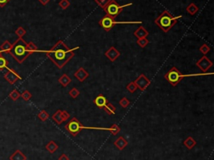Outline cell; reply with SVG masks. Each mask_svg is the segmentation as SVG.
I'll list each match as a JSON object with an SVG mask.
<instances>
[{
	"instance_id": "1",
	"label": "cell",
	"mask_w": 214,
	"mask_h": 160,
	"mask_svg": "<svg viewBox=\"0 0 214 160\" xmlns=\"http://www.w3.org/2000/svg\"><path fill=\"white\" fill-rule=\"evenodd\" d=\"M79 49L80 46L70 49L63 40H59L50 50H45V53L59 69H62L75 56V51Z\"/></svg>"
},
{
	"instance_id": "2",
	"label": "cell",
	"mask_w": 214,
	"mask_h": 160,
	"mask_svg": "<svg viewBox=\"0 0 214 160\" xmlns=\"http://www.w3.org/2000/svg\"><path fill=\"white\" fill-rule=\"evenodd\" d=\"M182 18V15L173 16L169 11L165 10L155 19V24L165 33H167Z\"/></svg>"
},
{
	"instance_id": "3",
	"label": "cell",
	"mask_w": 214,
	"mask_h": 160,
	"mask_svg": "<svg viewBox=\"0 0 214 160\" xmlns=\"http://www.w3.org/2000/svg\"><path fill=\"white\" fill-rule=\"evenodd\" d=\"M9 53L19 63H23L29 55H31L28 50L27 43L22 38H19V40L13 44L12 49Z\"/></svg>"
},
{
	"instance_id": "4",
	"label": "cell",
	"mask_w": 214,
	"mask_h": 160,
	"mask_svg": "<svg viewBox=\"0 0 214 160\" xmlns=\"http://www.w3.org/2000/svg\"><path fill=\"white\" fill-rule=\"evenodd\" d=\"M207 75L206 73L204 74H182L178 70L176 66H173L170 69L169 71H167L164 75V78L168 81V82L172 86H176L177 84L183 80V78L188 77V76H197V75Z\"/></svg>"
},
{
	"instance_id": "5",
	"label": "cell",
	"mask_w": 214,
	"mask_h": 160,
	"mask_svg": "<svg viewBox=\"0 0 214 160\" xmlns=\"http://www.w3.org/2000/svg\"><path fill=\"white\" fill-rule=\"evenodd\" d=\"M141 24L142 21H115V19L109 17L108 15H105L99 21V25L105 30V31H110L112 28L114 27L115 25H137Z\"/></svg>"
},
{
	"instance_id": "6",
	"label": "cell",
	"mask_w": 214,
	"mask_h": 160,
	"mask_svg": "<svg viewBox=\"0 0 214 160\" xmlns=\"http://www.w3.org/2000/svg\"><path fill=\"white\" fill-rule=\"evenodd\" d=\"M132 3H129L127 4L124 5H120L115 0H110L108 4L105 6V8H104L105 12L106 13V15H108L109 17L112 18V19H115L119 15V14L122 12L123 8L126 7H129V6H131Z\"/></svg>"
},
{
	"instance_id": "7",
	"label": "cell",
	"mask_w": 214,
	"mask_h": 160,
	"mask_svg": "<svg viewBox=\"0 0 214 160\" xmlns=\"http://www.w3.org/2000/svg\"><path fill=\"white\" fill-rule=\"evenodd\" d=\"M85 128L86 127L83 126L76 118H71L70 122L65 127V130L68 131L73 137L77 136L78 133H80V131L82 130V129H85Z\"/></svg>"
},
{
	"instance_id": "8",
	"label": "cell",
	"mask_w": 214,
	"mask_h": 160,
	"mask_svg": "<svg viewBox=\"0 0 214 160\" xmlns=\"http://www.w3.org/2000/svg\"><path fill=\"white\" fill-rule=\"evenodd\" d=\"M135 84L136 85L137 88L142 91H144L150 85H151V80L145 75V74H141L138 77L134 80Z\"/></svg>"
},
{
	"instance_id": "9",
	"label": "cell",
	"mask_w": 214,
	"mask_h": 160,
	"mask_svg": "<svg viewBox=\"0 0 214 160\" xmlns=\"http://www.w3.org/2000/svg\"><path fill=\"white\" fill-rule=\"evenodd\" d=\"M196 65L202 70V72L206 73L212 66V62L206 55H203L200 60H197Z\"/></svg>"
},
{
	"instance_id": "10",
	"label": "cell",
	"mask_w": 214,
	"mask_h": 160,
	"mask_svg": "<svg viewBox=\"0 0 214 160\" xmlns=\"http://www.w3.org/2000/svg\"><path fill=\"white\" fill-rule=\"evenodd\" d=\"M7 69L8 71L5 73L3 76H4V79L7 80L8 82L10 83V84H14L18 80L22 79V77L16 71H14L13 70H11L9 68H7Z\"/></svg>"
},
{
	"instance_id": "11",
	"label": "cell",
	"mask_w": 214,
	"mask_h": 160,
	"mask_svg": "<svg viewBox=\"0 0 214 160\" xmlns=\"http://www.w3.org/2000/svg\"><path fill=\"white\" fill-rule=\"evenodd\" d=\"M105 57L108 58L111 62H114L115 60H116L117 58L120 55V53L115 49V47H114V46H110L109 50H106L105 52Z\"/></svg>"
},
{
	"instance_id": "12",
	"label": "cell",
	"mask_w": 214,
	"mask_h": 160,
	"mask_svg": "<svg viewBox=\"0 0 214 160\" xmlns=\"http://www.w3.org/2000/svg\"><path fill=\"white\" fill-rule=\"evenodd\" d=\"M74 75H75V77L78 80H80V82H83V81H85V80L89 77L90 74H89V72H88L87 70H85L83 67H80L76 71H75Z\"/></svg>"
},
{
	"instance_id": "13",
	"label": "cell",
	"mask_w": 214,
	"mask_h": 160,
	"mask_svg": "<svg viewBox=\"0 0 214 160\" xmlns=\"http://www.w3.org/2000/svg\"><path fill=\"white\" fill-rule=\"evenodd\" d=\"M107 102H108V101H107L106 97H105V96L101 95V94L97 96V97H95V100H94V103H95V105L98 108H100V109L104 108Z\"/></svg>"
},
{
	"instance_id": "14",
	"label": "cell",
	"mask_w": 214,
	"mask_h": 160,
	"mask_svg": "<svg viewBox=\"0 0 214 160\" xmlns=\"http://www.w3.org/2000/svg\"><path fill=\"white\" fill-rule=\"evenodd\" d=\"M114 144L119 150H123V149L128 145V142H127V140L125 139L124 137L120 136V137H119V138H117L116 140L115 141Z\"/></svg>"
},
{
	"instance_id": "15",
	"label": "cell",
	"mask_w": 214,
	"mask_h": 160,
	"mask_svg": "<svg viewBox=\"0 0 214 160\" xmlns=\"http://www.w3.org/2000/svg\"><path fill=\"white\" fill-rule=\"evenodd\" d=\"M134 35L138 39H142V38H147L149 35V32L145 29L143 26H140L136 31L134 32Z\"/></svg>"
},
{
	"instance_id": "16",
	"label": "cell",
	"mask_w": 214,
	"mask_h": 160,
	"mask_svg": "<svg viewBox=\"0 0 214 160\" xmlns=\"http://www.w3.org/2000/svg\"><path fill=\"white\" fill-rule=\"evenodd\" d=\"M71 78L67 75V74H63L60 78H59V83L63 87H66L71 83Z\"/></svg>"
},
{
	"instance_id": "17",
	"label": "cell",
	"mask_w": 214,
	"mask_h": 160,
	"mask_svg": "<svg viewBox=\"0 0 214 160\" xmlns=\"http://www.w3.org/2000/svg\"><path fill=\"white\" fill-rule=\"evenodd\" d=\"M9 160H27V157L20 150H16L10 156Z\"/></svg>"
},
{
	"instance_id": "18",
	"label": "cell",
	"mask_w": 214,
	"mask_h": 160,
	"mask_svg": "<svg viewBox=\"0 0 214 160\" xmlns=\"http://www.w3.org/2000/svg\"><path fill=\"white\" fill-rule=\"evenodd\" d=\"M52 119L55 121V123H57V124H59V125H60L61 123H64V121H63V118H62V111L60 110V109L56 111V112L55 113V114H53Z\"/></svg>"
},
{
	"instance_id": "19",
	"label": "cell",
	"mask_w": 214,
	"mask_h": 160,
	"mask_svg": "<svg viewBox=\"0 0 214 160\" xmlns=\"http://www.w3.org/2000/svg\"><path fill=\"white\" fill-rule=\"evenodd\" d=\"M185 147H187L188 149H192V148H194L195 146L197 145V142L195 139L192 138V137H188L186 140L183 142Z\"/></svg>"
},
{
	"instance_id": "20",
	"label": "cell",
	"mask_w": 214,
	"mask_h": 160,
	"mask_svg": "<svg viewBox=\"0 0 214 160\" xmlns=\"http://www.w3.org/2000/svg\"><path fill=\"white\" fill-rule=\"evenodd\" d=\"M186 10H187V12L190 15H194L198 12L199 8H198V7H197V5L195 4L194 3H190V4L187 6Z\"/></svg>"
},
{
	"instance_id": "21",
	"label": "cell",
	"mask_w": 214,
	"mask_h": 160,
	"mask_svg": "<svg viewBox=\"0 0 214 160\" xmlns=\"http://www.w3.org/2000/svg\"><path fill=\"white\" fill-rule=\"evenodd\" d=\"M103 109H104L105 113H106L107 114H109V115H113V114H115V110H116L115 107L114 105H112L111 103L109 102H107L106 104H105V106L103 108Z\"/></svg>"
},
{
	"instance_id": "22",
	"label": "cell",
	"mask_w": 214,
	"mask_h": 160,
	"mask_svg": "<svg viewBox=\"0 0 214 160\" xmlns=\"http://www.w3.org/2000/svg\"><path fill=\"white\" fill-rule=\"evenodd\" d=\"M27 48H28V50H29V52L32 55V54H34V53L35 52H43L45 53V50H38V47L37 45H35L33 42H29V43H27Z\"/></svg>"
},
{
	"instance_id": "23",
	"label": "cell",
	"mask_w": 214,
	"mask_h": 160,
	"mask_svg": "<svg viewBox=\"0 0 214 160\" xmlns=\"http://www.w3.org/2000/svg\"><path fill=\"white\" fill-rule=\"evenodd\" d=\"M45 148H46L50 153H54L55 152H56V150L59 148V146H58L54 141H50V142H49V143H48L47 145L45 146Z\"/></svg>"
},
{
	"instance_id": "24",
	"label": "cell",
	"mask_w": 214,
	"mask_h": 160,
	"mask_svg": "<svg viewBox=\"0 0 214 160\" xmlns=\"http://www.w3.org/2000/svg\"><path fill=\"white\" fill-rule=\"evenodd\" d=\"M12 46H13L12 44H10L9 41L6 40V41L3 42V44H2L1 46H0V51H1L2 53L3 52H10V50H11V49H12Z\"/></svg>"
},
{
	"instance_id": "25",
	"label": "cell",
	"mask_w": 214,
	"mask_h": 160,
	"mask_svg": "<svg viewBox=\"0 0 214 160\" xmlns=\"http://www.w3.org/2000/svg\"><path fill=\"white\" fill-rule=\"evenodd\" d=\"M38 118H40L42 122H45V121L47 120V119H49V118H50V114H49L45 110H42L40 111V113H39V114H38Z\"/></svg>"
},
{
	"instance_id": "26",
	"label": "cell",
	"mask_w": 214,
	"mask_h": 160,
	"mask_svg": "<svg viewBox=\"0 0 214 160\" xmlns=\"http://www.w3.org/2000/svg\"><path fill=\"white\" fill-rule=\"evenodd\" d=\"M136 44L139 45L140 47L145 48L148 44H149V40H147V38H142V39H138L136 41Z\"/></svg>"
},
{
	"instance_id": "27",
	"label": "cell",
	"mask_w": 214,
	"mask_h": 160,
	"mask_svg": "<svg viewBox=\"0 0 214 160\" xmlns=\"http://www.w3.org/2000/svg\"><path fill=\"white\" fill-rule=\"evenodd\" d=\"M20 96H21V94H20L17 90L12 91L9 93V98L10 99H12L13 102L17 101L18 99L20 97Z\"/></svg>"
},
{
	"instance_id": "28",
	"label": "cell",
	"mask_w": 214,
	"mask_h": 160,
	"mask_svg": "<svg viewBox=\"0 0 214 160\" xmlns=\"http://www.w3.org/2000/svg\"><path fill=\"white\" fill-rule=\"evenodd\" d=\"M137 89H138V88H137L136 85L135 84L134 81H131V82L126 86V90L128 91H130L131 93H134Z\"/></svg>"
},
{
	"instance_id": "29",
	"label": "cell",
	"mask_w": 214,
	"mask_h": 160,
	"mask_svg": "<svg viewBox=\"0 0 214 160\" xmlns=\"http://www.w3.org/2000/svg\"><path fill=\"white\" fill-rule=\"evenodd\" d=\"M4 68L8 67V60H6V58H4L2 55V54H0V70H3Z\"/></svg>"
},
{
	"instance_id": "30",
	"label": "cell",
	"mask_w": 214,
	"mask_h": 160,
	"mask_svg": "<svg viewBox=\"0 0 214 160\" xmlns=\"http://www.w3.org/2000/svg\"><path fill=\"white\" fill-rule=\"evenodd\" d=\"M120 106L123 108H126L128 106L131 104V102H130L129 99H127L126 97H123L120 99V101L119 102Z\"/></svg>"
},
{
	"instance_id": "31",
	"label": "cell",
	"mask_w": 214,
	"mask_h": 160,
	"mask_svg": "<svg viewBox=\"0 0 214 160\" xmlns=\"http://www.w3.org/2000/svg\"><path fill=\"white\" fill-rule=\"evenodd\" d=\"M59 6L62 9H67L70 6V2L69 0H60V2L59 3Z\"/></svg>"
},
{
	"instance_id": "32",
	"label": "cell",
	"mask_w": 214,
	"mask_h": 160,
	"mask_svg": "<svg viewBox=\"0 0 214 160\" xmlns=\"http://www.w3.org/2000/svg\"><path fill=\"white\" fill-rule=\"evenodd\" d=\"M69 94H70V96L71 97L75 99V98H77L78 97H79V95H80V91L78 90L77 88H72V89L69 91Z\"/></svg>"
},
{
	"instance_id": "33",
	"label": "cell",
	"mask_w": 214,
	"mask_h": 160,
	"mask_svg": "<svg viewBox=\"0 0 214 160\" xmlns=\"http://www.w3.org/2000/svg\"><path fill=\"white\" fill-rule=\"evenodd\" d=\"M15 34L19 36V38H23L26 35V30L23 27H19L17 30H15Z\"/></svg>"
},
{
	"instance_id": "34",
	"label": "cell",
	"mask_w": 214,
	"mask_h": 160,
	"mask_svg": "<svg viewBox=\"0 0 214 160\" xmlns=\"http://www.w3.org/2000/svg\"><path fill=\"white\" fill-rule=\"evenodd\" d=\"M21 97L24 99V101H26V102H28L29 100H30V98L32 97V94L29 91H24V92L21 94V96H20Z\"/></svg>"
},
{
	"instance_id": "35",
	"label": "cell",
	"mask_w": 214,
	"mask_h": 160,
	"mask_svg": "<svg viewBox=\"0 0 214 160\" xmlns=\"http://www.w3.org/2000/svg\"><path fill=\"white\" fill-rule=\"evenodd\" d=\"M199 50L201 51V53H202L203 55H206V54H207V53L210 51V47L207 45V44H203V45L199 48Z\"/></svg>"
},
{
	"instance_id": "36",
	"label": "cell",
	"mask_w": 214,
	"mask_h": 160,
	"mask_svg": "<svg viewBox=\"0 0 214 160\" xmlns=\"http://www.w3.org/2000/svg\"><path fill=\"white\" fill-rule=\"evenodd\" d=\"M110 1V0H95V2L96 3L100 8H102L103 9H104L105 8V6L109 3Z\"/></svg>"
},
{
	"instance_id": "37",
	"label": "cell",
	"mask_w": 214,
	"mask_h": 160,
	"mask_svg": "<svg viewBox=\"0 0 214 160\" xmlns=\"http://www.w3.org/2000/svg\"><path fill=\"white\" fill-rule=\"evenodd\" d=\"M62 118L63 121L65 122V121H67L70 118V114L68 113L67 111H62Z\"/></svg>"
},
{
	"instance_id": "38",
	"label": "cell",
	"mask_w": 214,
	"mask_h": 160,
	"mask_svg": "<svg viewBox=\"0 0 214 160\" xmlns=\"http://www.w3.org/2000/svg\"><path fill=\"white\" fill-rule=\"evenodd\" d=\"M59 160H70V158H69V157H68L66 154L63 153V154H61V155H60V158H59Z\"/></svg>"
},
{
	"instance_id": "39",
	"label": "cell",
	"mask_w": 214,
	"mask_h": 160,
	"mask_svg": "<svg viewBox=\"0 0 214 160\" xmlns=\"http://www.w3.org/2000/svg\"><path fill=\"white\" fill-rule=\"evenodd\" d=\"M8 1H9V0H0V7L1 8L4 7L5 5L7 4Z\"/></svg>"
},
{
	"instance_id": "40",
	"label": "cell",
	"mask_w": 214,
	"mask_h": 160,
	"mask_svg": "<svg viewBox=\"0 0 214 160\" xmlns=\"http://www.w3.org/2000/svg\"><path fill=\"white\" fill-rule=\"evenodd\" d=\"M50 0H39V2L41 3V4H43V5H46L47 3H50Z\"/></svg>"
},
{
	"instance_id": "41",
	"label": "cell",
	"mask_w": 214,
	"mask_h": 160,
	"mask_svg": "<svg viewBox=\"0 0 214 160\" xmlns=\"http://www.w3.org/2000/svg\"><path fill=\"white\" fill-rule=\"evenodd\" d=\"M0 54H2V52H1V51H0Z\"/></svg>"
}]
</instances>
